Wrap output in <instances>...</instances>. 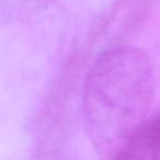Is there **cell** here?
<instances>
[{"instance_id":"1","label":"cell","mask_w":160,"mask_h":160,"mask_svg":"<svg viewBox=\"0 0 160 160\" xmlns=\"http://www.w3.org/2000/svg\"><path fill=\"white\" fill-rule=\"evenodd\" d=\"M155 78L149 58L133 47H116L100 56L86 79L83 116L100 150L118 152L146 122Z\"/></svg>"},{"instance_id":"2","label":"cell","mask_w":160,"mask_h":160,"mask_svg":"<svg viewBox=\"0 0 160 160\" xmlns=\"http://www.w3.org/2000/svg\"><path fill=\"white\" fill-rule=\"evenodd\" d=\"M114 160H160V114L146 121L116 152Z\"/></svg>"}]
</instances>
